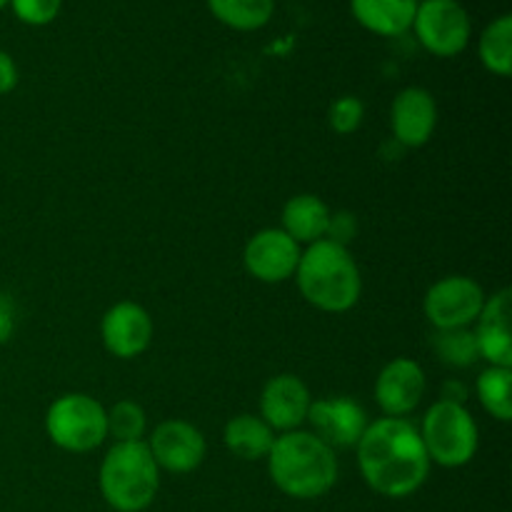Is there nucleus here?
<instances>
[{"mask_svg":"<svg viewBox=\"0 0 512 512\" xmlns=\"http://www.w3.org/2000/svg\"><path fill=\"white\" fill-rule=\"evenodd\" d=\"M358 470L373 493L403 500L418 493L430 478V458L425 453L418 425L408 418L370 420L355 445Z\"/></svg>","mask_w":512,"mask_h":512,"instance_id":"1","label":"nucleus"},{"mask_svg":"<svg viewBox=\"0 0 512 512\" xmlns=\"http://www.w3.org/2000/svg\"><path fill=\"white\" fill-rule=\"evenodd\" d=\"M268 475L275 488L293 500H318L335 488L340 475L338 455L310 430L275 435Z\"/></svg>","mask_w":512,"mask_h":512,"instance_id":"2","label":"nucleus"},{"mask_svg":"<svg viewBox=\"0 0 512 512\" xmlns=\"http://www.w3.org/2000/svg\"><path fill=\"white\" fill-rule=\"evenodd\" d=\"M293 278L305 303L320 313H348L363 295V275L353 253L333 240L305 245Z\"/></svg>","mask_w":512,"mask_h":512,"instance_id":"3","label":"nucleus"},{"mask_svg":"<svg viewBox=\"0 0 512 512\" xmlns=\"http://www.w3.org/2000/svg\"><path fill=\"white\" fill-rule=\"evenodd\" d=\"M98 488L105 505L115 512H143L155 503L160 468L145 440L110 445L98 470Z\"/></svg>","mask_w":512,"mask_h":512,"instance_id":"4","label":"nucleus"},{"mask_svg":"<svg viewBox=\"0 0 512 512\" xmlns=\"http://www.w3.org/2000/svg\"><path fill=\"white\" fill-rule=\"evenodd\" d=\"M418 430L430 465L448 470L465 468L478 455L480 428L468 405L438 400L425 410Z\"/></svg>","mask_w":512,"mask_h":512,"instance_id":"5","label":"nucleus"},{"mask_svg":"<svg viewBox=\"0 0 512 512\" xmlns=\"http://www.w3.org/2000/svg\"><path fill=\"white\" fill-rule=\"evenodd\" d=\"M45 435L63 453H93L108 440V408L88 393L60 395L48 405Z\"/></svg>","mask_w":512,"mask_h":512,"instance_id":"6","label":"nucleus"},{"mask_svg":"<svg viewBox=\"0 0 512 512\" xmlns=\"http://www.w3.org/2000/svg\"><path fill=\"white\" fill-rule=\"evenodd\" d=\"M485 300L488 295L478 280L468 275H445L425 293L423 313L435 330L473 328Z\"/></svg>","mask_w":512,"mask_h":512,"instance_id":"7","label":"nucleus"},{"mask_svg":"<svg viewBox=\"0 0 512 512\" xmlns=\"http://www.w3.org/2000/svg\"><path fill=\"white\" fill-rule=\"evenodd\" d=\"M413 28L420 45L435 58H455L470 43V15L458 0L418 3Z\"/></svg>","mask_w":512,"mask_h":512,"instance_id":"8","label":"nucleus"},{"mask_svg":"<svg viewBox=\"0 0 512 512\" xmlns=\"http://www.w3.org/2000/svg\"><path fill=\"white\" fill-rule=\"evenodd\" d=\"M145 445H148L160 473L165 470L173 475H188L198 470L208 455V440H205L203 430L180 418H170L155 425Z\"/></svg>","mask_w":512,"mask_h":512,"instance_id":"9","label":"nucleus"},{"mask_svg":"<svg viewBox=\"0 0 512 512\" xmlns=\"http://www.w3.org/2000/svg\"><path fill=\"white\" fill-rule=\"evenodd\" d=\"M305 423L310 425V433L318 435L333 450H350L363 438L370 418L358 400L348 395H330L310 403Z\"/></svg>","mask_w":512,"mask_h":512,"instance_id":"10","label":"nucleus"},{"mask_svg":"<svg viewBox=\"0 0 512 512\" xmlns=\"http://www.w3.org/2000/svg\"><path fill=\"white\" fill-rule=\"evenodd\" d=\"M300 248L285 230L263 228L243 248V265L250 278L265 285L285 283L295 275L300 263Z\"/></svg>","mask_w":512,"mask_h":512,"instance_id":"11","label":"nucleus"},{"mask_svg":"<svg viewBox=\"0 0 512 512\" xmlns=\"http://www.w3.org/2000/svg\"><path fill=\"white\" fill-rule=\"evenodd\" d=\"M155 325L148 310L135 300H120L100 320L103 348L118 360L140 358L153 345Z\"/></svg>","mask_w":512,"mask_h":512,"instance_id":"12","label":"nucleus"},{"mask_svg":"<svg viewBox=\"0 0 512 512\" xmlns=\"http://www.w3.org/2000/svg\"><path fill=\"white\" fill-rule=\"evenodd\" d=\"M428 375L413 358H393L375 378V403L385 418H408L423 403Z\"/></svg>","mask_w":512,"mask_h":512,"instance_id":"13","label":"nucleus"},{"mask_svg":"<svg viewBox=\"0 0 512 512\" xmlns=\"http://www.w3.org/2000/svg\"><path fill=\"white\" fill-rule=\"evenodd\" d=\"M313 395L303 378L293 373L273 375L260 390V418L270 425L275 435L300 430L308 420Z\"/></svg>","mask_w":512,"mask_h":512,"instance_id":"14","label":"nucleus"},{"mask_svg":"<svg viewBox=\"0 0 512 512\" xmlns=\"http://www.w3.org/2000/svg\"><path fill=\"white\" fill-rule=\"evenodd\" d=\"M438 128V100L428 88L410 85L393 98L390 105V130L395 143L403 148H423L433 140Z\"/></svg>","mask_w":512,"mask_h":512,"instance_id":"15","label":"nucleus"},{"mask_svg":"<svg viewBox=\"0 0 512 512\" xmlns=\"http://www.w3.org/2000/svg\"><path fill=\"white\" fill-rule=\"evenodd\" d=\"M512 293L510 288L498 290L485 300L480 318L475 320L473 335L478 345V358L493 368H512Z\"/></svg>","mask_w":512,"mask_h":512,"instance_id":"16","label":"nucleus"},{"mask_svg":"<svg viewBox=\"0 0 512 512\" xmlns=\"http://www.w3.org/2000/svg\"><path fill=\"white\" fill-rule=\"evenodd\" d=\"M330 215H333V210H330L328 203H325L323 198H318V195H293V198H288V203L283 205V213H280V230H285V233L303 248V245H313L318 243V240H325Z\"/></svg>","mask_w":512,"mask_h":512,"instance_id":"17","label":"nucleus"},{"mask_svg":"<svg viewBox=\"0 0 512 512\" xmlns=\"http://www.w3.org/2000/svg\"><path fill=\"white\" fill-rule=\"evenodd\" d=\"M355 20L370 33L395 38L413 28L418 0H350Z\"/></svg>","mask_w":512,"mask_h":512,"instance_id":"18","label":"nucleus"},{"mask_svg":"<svg viewBox=\"0 0 512 512\" xmlns=\"http://www.w3.org/2000/svg\"><path fill=\"white\" fill-rule=\"evenodd\" d=\"M223 443L230 455L245 463H258L268 458L275 443V433L260 415L240 413L230 418L223 428Z\"/></svg>","mask_w":512,"mask_h":512,"instance_id":"19","label":"nucleus"},{"mask_svg":"<svg viewBox=\"0 0 512 512\" xmlns=\"http://www.w3.org/2000/svg\"><path fill=\"white\" fill-rule=\"evenodd\" d=\"M480 63L498 78H508L512 73V18L500 15L480 35L478 43Z\"/></svg>","mask_w":512,"mask_h":512,"instance_id":"20","label":"nucleus"},{"mask_svg":"<svg viewBox=\"0 0 512 512\" xmlns=\"http://www.w3.org/2000/svg\"><path fill=\"white\" fill-rule=\"evenodd\" d=\"M512 368H488L478 375L475 380V395H478L480 405L490 418L498 423H510L512 420Z\"/></svg>","mask_w":512,"mask_h":512,"instance_id":"21","label":"nucleus"},{"mask_svg":"<svg viewBox=\"0 0 512 512\" xmlns=\"http://www.w3.org/2000/svg\"><path fill=\"white\" fill-rule=\"evenodd\" d=\"M208 8L228 28L258 30L273 18L275 0H208Z\"/></svg>","mask_w":512,"mask_h":512,"instance_id":"22","label":"nucleus"},{"mask_svg":"<svg viewBox=\"0 0 512 512\" xmlns=\"http://www.w3.org/2000/svg\"><path fill=\"white\" fill-rule=\"evenodd\" d=\"M430 345H433L440 363H445L448 368H470V365L480 360L473 328L435 330Z\"/></svg>","mask_w":512,"mask_h":512,"instance_id":"23","label":"nucleus"},{"mask_svg":"<svg viewBox=\"0 0 512 512\" xmlns=\"http://www.w3.org/2000/svg\"><path fill=\"white\" fill-rule=\"evenodd\" d=\"M148 435V415L135 400H118L108 408V438L113 443H140Z\"/></svg>","mask_w":512,"mask_h":512,"instance_id":"24","label":"nucleus"},{"mask_svg":"<svg viewBox=\"0 0 512 512\" xmlns=\"http://www.w3.org/2000/svg\"><path fill=\"white\" fill-rule=\"evenodd\" d=\"M365 120V105L358 95H340L328 110V125L338 135L358 133Z\"/></svg>","mask_w":512,"mask_h":512,"instance_id":"25","label":"nucleus"},{"mask_svg":"<svg viewBox=\"0 0 512 512\" xmlns=\"http://www.w3.org/2000/svg\"><path fill=\"white\" fill-rule=\"evenodd\" d=\"M18 20L28 25H48L58 18L63 0H10Z\"/></svg>","mask_w":512,"mask_h":512,"instance_id":"26","label":"nucleus"},{"mask_svg":"<svg viewBox=\"0 0 512 512\" xmlns=\"http://www.w3.org/2000/svg\"><path fill=\"white\" fill-rule=\"evenodd\" d=\"M355 233H358V223H355L353 213L340 210V213L330 215V225H328V235H325V240H333V243L345 245V248H348L350 240H355Z\"/></svg>","mask_w":512,"mask_h":512,"instance_id":"27","label":"nucleus"},{"mask_svg":"<svg viewBox=\"0 0 512 512\" xmlns=\"http://www.w3.org/2000/svg\"><path fill=\"white\" fill-rule=\"evenodd\" d=\"M18 80H20L18 65H15V60L10 58L5 50H0V95L13 93Z\"/></svg>","mask_w":512,"mask_h":512,"instance_id":"28","label":"nucleus"},{"mask_svg":"<svg viewBox=\"0 0 512 512\" xmlns=\"http://www.w3.org/2000/svg\"><path fill=\"white\" fill-rule=\"evenodd\" d=\"M15 333V308L8 295H0V345L8 343Z\"/></svg>","mask_w":512,"mask_h":512,"instance_id":"29","label":"nucleus"},{"mask_svg":"<svg viewBox=\"0 0 512 512\" xmlns=\"http://www.w3.org/2000/svg\"><path fill=\"white\" fill-rule=\"evenodd\" d=\"M465 398H468V388H465L463 383H458V380H448V383L443 385L440 400H450V403H463L465 405Z\"/></svg>","mask_w":512,"mask_h":512,"instance_id":"30","label":"nucleus"},{"mask_svg":"<svg viewBox=\"0 0 512 512\" xmlns=\"http://www.w3.org/2000/svg\"><path fill=\"white\" fill-rule=\"evenodd\" d=\"M8 3H10V0H0V8H5Z\"/></svg>","mask_w":512,"mask_h":512,"instance_id":"31","label":"nucleus"}]
</instances>
